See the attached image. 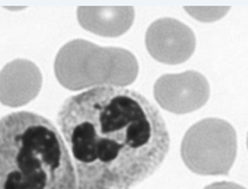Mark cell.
<instances>
[{"mask_svg": "<svg viewBox=\"0 0 248 189\" xmlns=\"http://www.w3.org/2000/svg\"><path fill=\"white\" fill-rule=\"evenodd\" d=\"M57 122L72 152L77 189L134 188L170 150L159 109L125 87H95L68 98Z\"/></svg>", "mask_w": 248, "mask_h": 189, "instance_id": "obj_1", "label": "cell"}, {"mask_svg": "<svg viewBox=\"0 0 248 189\" xmlns=\"http://www.w3.org/2000/svg\"><path fill=\"white\" fill-rule=\"evenodd\" d=\"M0 189H77L67 147L46 117L16 112L0 119Z\"/></svg>", "mask_w": 248, "mask_h": 189, "instance_id": "obj_2", "label": "cell"}, {"mask_svg": "<svg viewBox=\"0 0 248 189\" xmlns=\"http://www.w3.org/2000/svg\"><path fill=\"white\" fill-rule=\"evenodd\" d=\"M54 73L59 84L73 92L90 87H125L136 81L139 64L125 48L101 47L76 39L58 52Z\"/></svg>", "mask_w": 248, "mask_h": 189, "instance_id": "obj_3", "label": "cell"}, {"mask_svg": "<svg viewBox=\"0 0 248 189\" xmlns=\"http://www.w3.org/2000/svg\"><path fill=\"white\" fill-rule=\"evenodd\" d=\"M236 133L231 123L208 117L193 125L181 142V158L199 175H228L236 156Z\"/></svg>", "mask_w": 248, "mask_h": 189, "instance_id": "obj_4", "label": "cell"}, {"mask_svg": "<svg viewBox=\"0 0 248 189\" xmlns=\"http://www.w3.org/2000/svg\"><path fill=\"white\" fill-rule=\"evenodd\" d=\"M154 99L165 111L173 114H188L207 103L209 84L195 71L164 74L154 84Z\"/></svg>", "mask_w": 248, "mask_h": 189, "instance_id": "obj_5", "label": "cell"}, {"mask_svg": "<svg viewBox=\"0 0 248 189\" xmlns=\"http://www.w3.org/2000/svg\"><path fill=\"white\" fill-rule=\"evenodd\" d=\"M145 41L146 48L153 59L166 65L186 62L197 46L191 27L173 18L153 21L146 32Z\"/></svg>", "mask_w": 248, "mask_h": 189, "instance_id": "obj_6", "label": "cell"}, {"mask_svg": "<svg viewBox=\"0 0 248 189\" xmlns=\"http://www.w3.org/2000/svg\"><path fill=\"white\" fill-rule=\"evenodd\" d=\"M43 75L34 62L16 59L0 71V102L8 107H21L37 98Z\"/></svg>", "mask_w": 248, "mask_h": 189, "instance_id": "obj_7", "label": "cell"}, {"mask_svg": "<svg viewBox=\"0 0 248 189\" xmlns=\"http://www.w3.org/2000/svg\"><path fill=\"white\" fill-rule=\"evenodd\" d=\"M78 21L86 31L101 37H120L132 27L133 6H79Z\"/></svg>", "mask_w": 248, "mask_h": 189, "instance_id": "obj_8", "label": "cell"}, {"mask_svg": "<svg viewBox=\"0 0 248 189\" xmlns=\"http://www.w3.org/2000/svg\"><path fill=\"white\" fill-rule=\"evenodd\" d=\"M231 10L230 6H186L185 11L200 23H214L220 20Z\"/></svg>", "mask_w": 248, "mask_h": 189, "instance_id": "obj_9", "label": "cell"}, {"mask_svg": "<svg viewBox=\"0 0 248 189\" xmlns=\"http://www.w3.org/2000/svg\"><path fill=\"white\" fill-rule=\"evenodd\" d=\"M205 189H246V188L241 187V186L236 185V183H233V182H216L207 186Z\"/></svg>", "mask_w": 248, "mask_h": 189, "instance_id": "obj_10", "label": "cell"}]
</instances>
